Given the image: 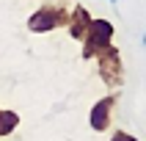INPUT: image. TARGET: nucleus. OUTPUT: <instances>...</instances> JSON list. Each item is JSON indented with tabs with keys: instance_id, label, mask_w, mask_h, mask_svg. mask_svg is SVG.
Returning a JSON list of instances; mask_svg holds the SVG:
<instances>
[{
	"instance_id": "f257e3e1",
	"label": "nucleus",
	"mask_w": 146,
	"mask_h": 141,
	"mask_svg": "<svg viewBox=\"0 0 146 141\" xmlns=\"http://www.w3.org/2000/svg\"><path fill=\"white\" fill-rule=\"evenodd\" d=\"M69 22V8L64 3H44L28 17V31L31 33H52L58 28H66Z\"/></svg>"
},
{
	"instance_id": "f03ea898",
	"label": "nucleus",
	"mask_w": 146,
	"mask_h": 141,
	"mask_svg": "<svg viewBox=\"0 0 146 141\" xmlns=\"http://www.w3.org/2000/svg\"><path fill=\"white\" fill-rule=\"evenodd\" d=\"M113 36H116L113 22L105 17H94V22H91L86 39H83V61H94L99 53H105L113 44Z\"/></svg>"
},
{
	"instance_id": "7ed1b4c3",
	"label": "nucleus",
	"mask_w": 146,
	"mask_h": 141,
	"mask_svg": "<svg viewBox=\"0 0 146 141\" xmlns=\"http://www.w3.org/2000/svg\"><path fill=\"white\" fill-rule=\"evenodd\" d=\"M97 75L99 80L105 83L108 89L119 91L124 86V61H121V50L116 47V44H110V47L105 50V53H99L97 58Z\"/></svg>"
},
{
	"instance_id": "20e7f679",
	"label": "nucleus",
	"mask_w": 146,
	"mask_h": 141,
	"mask_svg": "<svg viewBox=\"0 0 146 141\" xmlns=\"http://www.w3.org/2000/svg\"><path fill=\"white\" fill-rule=\"evenodd\" d=\"M116 102H119V91H110V94L99 97L97 102L91 105L88 124H91V130H94V133H105V130H110V122H113Z\"/></svg>"
},
{
	"instance_id": "39448f33",
	"label": "nucleus",
	"mask_w": 146,
	"mask_h": 141,
	"mask_svg": "<svg viewBox=\"0 0 146 141\" xmlns=\"http://www.w3.org/2000/svg\"><path fill=\"white\" fill-rule=\"evenodd\" d=\"M91 22H94V14H91L83 3H77V6L69 8L66 31H69V36H72L74 41H83V39H86V33H88V28H91Z\"/></svg>"
},
{
	"instance_id": "423d86ee",
	"label": "nucleus",
	"mask_w": 146,
	"mask_h": 141,
	"mask_svg": "<svg viewBox=\"0 0 146 141\" xmlns=\"http://www.w3.org/2000/svg\"><path fill=\"white\" fill-rule=\"evenodd\" d=\"M19 127V114L17 111H8V108H0V138H6Z\"/></svg>"
},
{
	"instance_id": "0eeeda50",
	"label": "nucleus",
	"mask_w": 146,
	"mask_h": 141,
	"mask_svg": "<svg viewBox=\"0 0 146 141\" xmlns=\"http://www.w3.org/2000/svg\"><path fill=\"white\" fill-rule=\"evenodd\" d=\"M110 141H141V138H135V136L127 133V130H113L110 133Z\"/></svg>"
},
{
	"instance_id": "6e6552de",
	"label": "nucleus",
	"mask_w": 146,
	"mask_h": 141,
	"mask_svg": "<svg viewBox=\"0 0 146 141\" xmlns=\"http://www.w3.org/2000/svg\"><path fill=\"white\" fill-rule=\"evenodd\" d=\"M108 3H113V6H116V3H119V0H108Z\"/></svg>"
},
{
	"instance_id": "1a4fd4ad",
	"label": "nucleus",
	"mask_w": 146,
	"mask_h": 141,
	"mask_svg": "<svg viewBox=\"0 0 146 141\" xmlns=\"http://www.w3.org/2000/svg\"><path fill=\"white\" fill-rule=\"evenodd\" d=\"M143 47H146V33H143Z\"/></svg>"
}]
</instances>
